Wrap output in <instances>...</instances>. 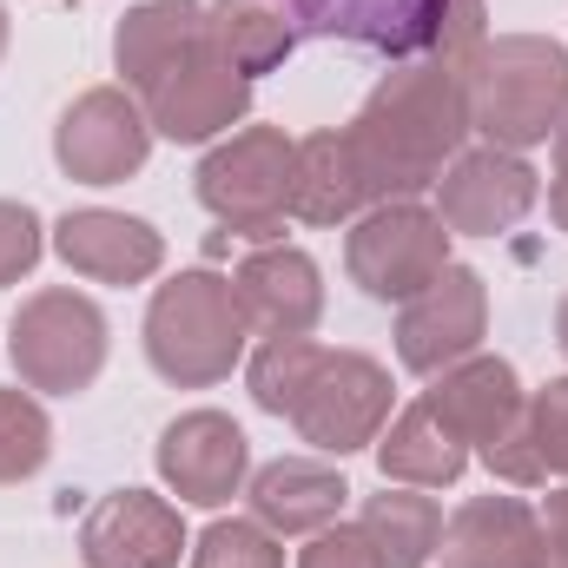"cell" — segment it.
I'll list each match as a JSON object with an SVG mask.
<instances>
[{
  "label": "cell",
  "instance_id": "ac0fdd59",
  "mask_svg": "<svg viewBox=\"0 0 568 568\" xmlns=\"http://www.w3.org/2000/svg\"><path fill=\"white\" fill-rule=\"evenodd\" d=\"M436 556H443V568H536L542 516L523 496H469L443 523Z\"/></svg>",
  "mask_w": 568,
  "mask_h": 568
},
{
  "label": "cell",
  "instance_id": "52a82bcc",
  "mask_svg": "<svg viewBox=\"0 0 568 568\" xmlns=\"http://www.w3.org/2000/svg\"><path fill=\"white\" fill-rule=\"evenodd\" d=\"M443 265H449V225L417 199H390V205H371L364 219H351L344 272L364 297L410 304L424 284L443 278Z\"/></svg>",
  "mask_w": 568,
  "mask_h": 568
},
{
  "label": "cell",
  "instance_id": "7c38bea8",
  "mask_svg": "<svg viewBox=\"0 0 568 568\" xmlns=\"http://www.w3.org/2000/svg\"><path fill=\"white\" fill-rule=\"evenodd\" d=\"M140 106H145V120H152L159 140L205 145V140H219V133H232V126L252 113V80L232 73V67L212 53V33H205V47H199L192 60H179Z\"/></svg>",
  "mask_w": 568,
  "mask_h": 568
},
{
  "label": "cell",
  "instance_id": "e575fe53",
  "mask_svg": "<svg viewBox=\"0 0 568 568\" xmlns=\"http://www.w3.org/2000/svg\"><path fill=\"white\" fill-rule=\"evenodd\" d=\"M0 60H7V7H0Z\"/></svg>",
  "mask_w": 568,
  "mask_h": 568
},
{
  "label": "cell",
  "instance_id": "f1b7e54d",
  "mask_svg": "<svg viewBox=\"0 0 568 568\" xmlns=\"http://www.w3.org/2000/svg\"><path fill=\"white\" fill-rule=\"evenodd\" d=\"M40 252H47L40 212L20 205V199H0V284H20L33 265H40Z\"/></svg>",
  "mask_w": 568,
  "mask_h": 568
},
{
  "label": "cell",
  "instance_id": "8fae6325",
  "mask_svg": "<svg viewBox=\"0 0 568 568\" xmlns=\"http://www.w3.org/2000/svg\"><path fill=\"white\" fill-rule=\"evenodd\" d=\"M483 331H489V284H483V272L443 265V278L424 284L397 311V357H404V371L436 377V371L476 357Z\"/></svg>",
  "mask_w": 568,
  "mask_h": 568
},
{
  "label": "cell",
  "instance_id": "30bf717a",
  "mask_svg": "<svg viewBox=\"0 0 568 568\" xmlns=\"http://www.w3.org/2000/svg\"><path fill=\"white\" fill-rule=\"evenodd\" d=\"M542 199V179L523 152H503V145H476V152H456L449 172L436 179V219L449 225V239H496L509 225H523Z\"/></svg>",
  "mask_w": 568,
  "mask_h": 568
},
{
  "label": "cell",
  "instance_id": "4dcf8cb0",
  "mask_svg": "<svg viewBox=\"0 0 568 568\" xmlns=\"http://www.w3.org/2000/svg\"><path fill=\"white\" fill-rule=\"evenodd\" d=\"M536 516H542V556H536V562H562L568 568V483L549 489V503H542Z\"/></svg>",
  "mask_w": 568,
  "mask_h": 568
},
{
  "label": "cell",
  "instance_id": "d6986e66",
  "mask_svg": "<svg viewBox=\"0 0 568 568\" xmlns=\"http://www.w3.org/2000/svg\"><path fill=\"white\" fill-rule=\"evenodd\" d=\"M199 47H205V0H140L113 33V67L126 80V93L145 100Z\"/></svg>",
  "mask_w": 568,
  "mask_h": 568
},
{
  "label": "cell",
  "instance_id": "4fadbf2b",
  "mask_svg": "<svg viewBox=\"0 0 568 568\" xmlns=\"http://www.w3.org/2000/svg\"><path fill=\"white\" fill-rule=\"evenodd\" d=\"M159 476H165V489L179 503L219 509V503H232L245 489L252 443H245V429L232 424L225 410H185L159 436Z\"/></svg>",
  "mask_w": 568,
  "mask_h": 568
},
{
  "label": "cell",
  "instance_id": "603a6c76",
  "mask_svg": "<svg viewBox=\"0 0 568 568\" xmlns=\"http://www.w3.org/2000/svg\"><path fill=\"white\" fill-rule=\"evenodd\" d=\"M205 33H212V53L232 73H245V80L284 67L291 47H297V27H291V13L278 0H212L205 7Z\"/></svg>",
  "mask_w": 568,
  "mask_h": 568
},
{
  "label": "cell",
  "instance_id": "277c9868",
  "mask_svg": "<svg viewBox=\"0 0 568 568\" xmlns=\"http://www.w3.org/2000/svg\"><path fill=\"white\" fill-rule=\"evenodd\" d=\"M297 33L357 40L371 53H476L489 40L483 0H278Z\"/></svg>",
  "mask_w": 568,
  "mask_h": 568
},
{
  "label": "cell",
  "instance_id": "d590c367",
  "mask_svg": "<svg viewBox=\"0 0 568 568\" xmlns=\"http://www.w3.org/2000/svg\"><path fill=\"white\" fill-rule=\"evenodd\" d=\"M536 568H562V562H536Z\"/></svg>",
  "mask_w": 568,
  "mask_h": 568
},
{
  "label": "cell",
  "instance_id": "6da1fadb",
  "mask_svg": "<svg viewBox=\"0 0 568 568\" xmlns=\"http://www.w3.org/2000/svg\"><path fill=\"white\" fill-rule=\"evenodd\" d=\"M469 60L476 53H417L371 87V100L344 126L371 205L429 192L449 172V159L463 152V140L476 133L469 126Z\"/></svg>",
  "mask_w": 568,
  "mask_h": 568
},
{
  "label": "cell",
  "instance_id": "ffe728a7",
  "mask_svg": "<svg viewBox=\"0 0 568 568\" xmlns=\"http://www.w3.org/2000/svg\"><path fill=\"white\" fill-rule=\"evenodd\" d=\"M344 496H351L344 469L311 456H278L252 476V523H265L272 536H317L337 523Z\"/></svg>",
  "mask_w": 568,
  "mask_h": 568
},
{
  "label": "cell",
  "instance_id": "f546056e",
  "mask_svg": "<svg viewBox=\"0 0 568 568\" xmlns=\"http://www.w3.org/2000/svg\"><path fill=\"white\" fill-rule=\"evenodd\" d=\"M297 568H384V556L371 549V536H364V529L331 523V529H317V536L304 542Z\"/></svg>",
  "mask_w": 568,
  "mask_h": 568
},
{
  "label": "cell",
  "instance_id": "9a60e30c",
  "mask_svg": "<svg viewBox=\"0 0 568 568\" xmlns=\"http://www.w3.org/2000/svg\"><path fill=\"white\" fill-rule=\"evenodd\" d=\"M232 297L252 337H304L324 317V272L297 245H258L252 258H239Z\"/></svg>",
  "mask_w": 568,
  "mask_h": 568
},
{
  "label": "cell",
  "instance_id": "83f0119b",
  "mask_svg": "<svg viewBox=\"0 0 568 568\" xmlns=\"http://www.w3.org/2000/svg\"><path fill=\"white\" fill-rule=\"evenodd\" d=\"M529 436H536L542 476H562L568 483V377H549L529 397Z\"/></svg>",
  "mask_w": 568,
  "mask_h": 568
},
{
  "label": "cell",
  "instance_id": "9c48e42d",
  "mask_svg": "<svg viewBox=\"0 0 568 568\" xmlns=\"http://www.w3.org/2000/svg\"><path fill=\"white\" fill-rule=\"evenodd\" d=\"M152 152V120L126 87H93L80 93L60 126H53V159L73 185H126Z\"/></svg>",
  "mask_w": 568,
  "mask_h": 568
},
{
  "label": "cell",
  "instance_id": "5b68a950",
  "mask_svg": "<svg viewBox=\"0 0 568 568\" xmlns=\"http://www.w3.org/2000/svg\"><path fill=\"white\" fill-rule=\"evenodd\" d=\"M13 377L47 397H80L106 371V311L87 291L47 284L13 311Z\"/></svg>",
  "mask_w": 568,
  "mask_h": 568
},
{
  "label": "cell",
  "instance_id": "8992f818",
  "mask_svg": "<svg viewBox=\"0 0 568 568\" xmlns=\"http://www.w3.org/2000/svg\"><path fill=\"white\" fill-rule=\"evenodd\" d=\"M291 152L297 140H284L278 126H245L219 140L199 159V205L239 239L272 245L291 219Z\"/></svg>",
  "mask_w": 568,
  "mask_h": 568
},
{
  "label": "cell",
  "instance_id": "d4e9b609",
  "mask_svg": "<svg viewBox=\"0 0 568 568\" xmlns=\"http://www.w3.org/2000/svg\"><path fill=\"white\" fill-rule=\"evenodd\" d=\"M47 456H53V424H47L40 397H33L27 384L0 390V483H27V476H40Z\"/></svg>",
  "mask_w": 568,
  "mask_h": 568
},
{
  "label": "cell",
  "instance_id": "5bb4252c",
  "mask_svg": "<svg viewBox=\"0 0 568 568\" xmlns=\"http://www.w3.org/2000/svg\"><path fill=\"white\" fill-rule=\"evenodd\" d=\"M185 523L152 489H113L80 523V562L87 568H179Z\"/></svg>",
  "mask_w": 568,
  "mask_h": 568
},
{
  "label": "cell",
  "instance_id": "d6a6232c",
  "mask_svg": "<svg viewBox=\"0 0 568 568\" xmlns=\"http://www.w3.org/2000/svg\"><path fill=\"white\" fill-rule=\"evenodd\" d=\"M556 172H568V120L556 126Z\"/></svg>",
  "mask_w": 568,
  "mask_h": 568
},
{
  "label": "cell",
  "instance_id": "44dd1931",
  "mask_svg": "<svg viewBox=\"0 0 568 568\" xmlns=\"http://www.w3.org/2000/svg\"><path fill=\"white\" fill-rule=\"evenodd\" d=\"M364 212H371V192L357 179L344 126L297 140V152H291V219H304V225H351Z\"/></svg>",
  "mask_w": 568,
  "mask_h": 568
},
{
  "label": "cell",
  "instance_id": "3957f363",
  "mask_svg": "<svg viewBox=\"0 0 568 568\" xmlns=\"http://www.w3.org/2000/svg\"><path fill=\"white\" fill-rule=\"evenodd\" d=\"M245 311L225 272H179L145 304V357L179 390H212L245 364Z\"/></svg>",
  "mask_w": 568,
  "mask_h": 568
},
{
  "label": "cell",
  "instance_id": "7402d4cb",
  "mask_svg": "<svg viewBox=\"0 0 568 568\" xmlns=\"http://www.w3.org/2000/svg\"><path fill=\"white\" fill-rule=\"evenodd\" d=\"M377 469H384V483H404V489H449L469 469V443L417 397L397 424H384Z\"/></svg>",
  "mask_w": 568,
  "mask_h": 568
},
{
  "label": "cell",
  "instance_id": "1f68e13d",
  "mask_svg": "<svg viewBox=\"0 0 568 568\" xmlns=\"http://www.w3.org/2000/svg\"><path fill=\"white\" fill-rule=\"evenodd\" d=\"M549 212H556V225L568 232V172H556V179H549Z\"/></svg>",
  "mask_w": 568,
  "mask_h": 568
},
{
  "label": "cell",
  "instance_id": "ba28073f",
  "mask_svg": "<svg viewBox=\"0 0 568 568\" xmlns=\"http://www.w3.org/2000/svg\"><path fill=\"white\" fill-rule=\"evenodd\" d=\"M390 404H397V390H390V371L377 357H364V351H317V364H311V377H304V390H297L284 424L297 429L311 449H324V456H351V449H371L384 436Z\"/></svg>",
  "mask_w": 568,
  "mask_h": 568
},
{
  "label": "cell",
  "instance_id": "cb8c5ba5",
  "mask_svg": "<svg viewBox=\"0 0 568 568\" xmlns=\"http://www.w3.org/2000/svg\"><path fill=\"white\" fill-rule=\"evenodd\" d=\"M357 529L371 536V549L384 556V568H424L436 556V536H443V509L424 489H404V483H384V496L364 503Z\"/></svg>",
  "mask_w": 568,
  "mask_h": 568
},
{
  "label": "cell",
  "instance_id": "7a4b0ae2",
  "mask_svg": "<svg viewBox=\"0 0 568 568\" xmlns=\"http://www.w3.org/2000/svg\"><path fill=\"white\" fill-rule=\"evenodd\" d=\"M568 120V47L542 33H489L469 60V126L503 152L556 140Z\"/></svg>",
  "mask_w": 568,
  "mask_h": 568
},
{
  "label": "cell",
  "instance_id": "e0dca14e",
  "mask_svg": "<svg viewBox=\"0 0 568 568\" xmlns=\"http://www.w3.org/2000/svg\"><path fill=\"white\" fill-rule=\"evenodd\" d=\"M424 404L483 456L503 429L529 410V390H523V377H516L509 357H483V351H476V357H463V364H449V371L429 377Z\"/></svg>",
  "mask_w": 568,
  "mask_h": 568
},
{
  "label": "cell",
  "instance_id": "484cf974",
  "mask_svg": "<svg viewBox=\"0 0 568 568\" xmlns=\"http://www.w3.org/2000/svg\"><path fill=\"white\" fill-rule=\"evenodd\" d=\"M317 351H324V344H311V337H265V351H258L252 371H245V377H252V404H258L265 417H291V404H297V390H304Z\"/></svg>",
  "mask_w": 568,
  "mask_h": 568
},
{
  "label": "cell",
  "instance_id": "4316f807",
  "mask_svg": "<svg viewBox=\"0 0 568 568\" xmlns=\"http://www.w3.org/2000/svg\"><path fill=\"white\" fill-rule=\"evenodd\" d=\"M192 568H284V542L265 523H212L199 542H192Z\"/></svg>",
  "mask_w": 568,
  "mask_h": 568
},
{
  "label": "cell",
  "instance_id": "2e32d148",
  "mask_svg": "<svg viewBox=\"0 0 568 568\" xmlns=\"http://www.w3.org/2000/svg\"><path fill=\"white\" fill-rule=\"evenodd\" d=\"M53 252L67 258V272L93 284H145L165 265V239L133 219V212H106V205H80L53 225Z\"/></svg>",
  "mask_w": 568,
  "mask_h": 568
},
{
  "label": "cell",
  "instance_id": "836d02e7",
  "mask_svg": "<svg viewBox=\"0 0 568 568\" xmlns=\"http://www.w3.org/2000/svg\"><path fill=\"white\" fill-rule=\"evenodd\" d=\"M556 344H562V357H568V297H562V311H556Z\"/></svg>",
  "mask_w": 568,
  "mask_h": 568
}]
</instances>
